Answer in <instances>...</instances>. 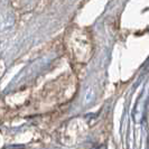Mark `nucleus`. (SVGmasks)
<instances>
[]
</instances>
